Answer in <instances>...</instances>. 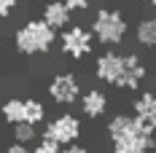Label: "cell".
Instances as JSON below:
<instances>
[{"label": "cell", "instance_id": "6da1fadb", "mask_svg": "<svg viewBox=\"0 0 156 153\" xmlns=\"http://www.w3.org/2000/svg\"><path fill=\"white\" fill-rule=\"evenodd\" d=\"M145 67L135 54H102L97 59V78L102 83H110L116 89H137L140 86Z\"/></svg>", "mask_w": 156, "mask_h": 153}, {"label": "cell", "instance_id": "7a4b0ae2", "mask_svg": "<svg viewBox=\"0 0 156 153\" xmlns=\"http://www.w3.org/2000/svg\"><path fill=\"white\" fill-rule=\"evenodd\" d=\"M108 134L113 140V153H148L154 151V132H148L137 116H116L108 123Z\"/></svg>", "mask_w": 156, "mask_h": 153}, {"label": "cell", "instance_id": "3957f363", "mask_svg": "<svg viewBox=\"0 0 156 153\" xmlns=\"http://www.w3.org/2000/svg\"><path fill=\"white\" fill-rule=\"evenodd\" d=\"M51 43H54V27L46 19L27 22L16 32V51H22V54H46Z\"/></svg>", "mask_w": 156, "mask_h": 153}, {"label": "cell", "instance_id": "277c9868", "mask_svg": "<svg viewBox=\"0 0 156 153\" xmlns=\"http://www.w3.org/2000/svg\"><path fill=\"white\" fill-rule=\"evenodd\" d=\"M92 32H94V38H100L102 43L116 46V43L124 40V35H126V19L119 11L102 8V11H97V16L92 22Z\"/></svg>", "mask_w": 156, "mask_h": 153}, {"label": "cell", "instance_id": "5b68a950", "mask_svg": "<svg viewBox=\"0 0 156 153\" xmlns=\"http://www.w3.org/2000/svg\"><path fill=\"white\" fill-rule=\"evenodd\" d=\"M92 35L94 32L83 30V27H70V30H65V35H62V51L67 54V57H73V59L86 57V54L92 51Z\"/></svg>", "mask_w": 156, "mask_h": 153}, {"label": "cell", "instance_id": "8992f818", "mask_svg": "<svg viewBox=\"0 0 156 153\" xmlns=\"http://www.w3.org/2000/svg\"><path fill=\"white\" fill-rule=\"evenodd\" d=\"M81 134V123H78L76 116H59L46 126V137L57 140L59 145H67V142H76V137Z\"/></svg>", "mask_w": 156, "mask_h": 153}, {"label": "cell", "instance_id": "52a82bcc", "mask_svg": "<svg viewBox=\"0 0 156 153\" xmlns=\"http://www.w3.org/2000/svg\"><path fill=\"white\" fill-rule=\"evenodd\" d=\"M78 81L76 75H70V73H62V75H57L51 81V86H48V94H51V99L54 102H59V105H70V102H76L78 99Z\"/></svg>", "mask_w": 156, "mask_h": 153}, {"label": "cell", "instance_id": "ba28073f", "mask_svg": "<svg viewBox=\"0 0 156 153\" xmlns=\"http://www.w3.org/2000/svg\"><path fill=\"white\" fill-rule=\"evenodd\" d=\"M135 116L148 132H156V92H145L135 99Z\"/></svg>", "mask_w": 156, "mask_h": 153}, {"label": "cell", "instance_id": "9c48e42d", "mask_svg": "<svg viewBox=\"0 0 156 153\" xmlns=\"http://www.w3.org/2000/svg\"><path fill=\"white\" fill-rule=\"evenodd\" d=\"M81 110L89 118H97V116H102L108 110V97L100 92V89H89V92L83 94V99H81Z\"/></svg>", "mask_w": 156, "mask_h": 153}, {"label": "cell", "instance_id": "30bf717a", "mask_svg": "<svg viewBox=\"0 0 156 153\" xmlns=\"http://www.w3.org/2000/svg\"><path fill=\"white\" fill-rule=\"evenodd\" d=\"M43 19H46V22L54 27V30H59V27H67V22H70V8L65 5L62 0H54V3H48V5H46V11H43Z\"/></svg>", "mask_w": 156, "mask_h": 153}, {"label": "cell", "instance_id": "8fae6325", "mask_svg": "<svg viewBox=\"0 0 156 153\" xmlns=\"http://www.w3.org/2000/svg\"><path fill=\"white\" fill-rule=\"evenodd\" d=\"M137 43L145 48L156 46V19H143L137 24Z\"/></svg>", "mask_w": 156, "mask_h": 153}, {"label": "cell", "instance_id": "7c38bea8", "mask_svg": "<svg viewBox=\"0 0 156 153\" xmlns=\"http://www.w3.org/2000/svg\"><path fill=\"white\" fill-rule=\"evenodd\" d=\"M3 118L11 123H19L24 121V99H8L5 105H3Z\"/></svg>", "mask_w": 156, "mask_h": 153}, {"label": "cell", "instance_id": "4fadbf2b", "mask_svg": "<svg viewBox=\"0 0 156 153\" xmlns=\"http://www.w3.org/2000/svg\"><path fill=\"white\" fill-rule=\"evenodd\" d=\"M46 116V107L41 105L38 99H24V121L30 123H41Z\"/></svg>", "mask_w": 156, "mask_h": 153}, {"label": "cell", "instance_id": "5bb4252c", "mask_svg": "<svg viewBox=\"0 0 156 153\" xmlns=\"http://www.w3.org/2000/svg\"><path fill=\"white\" fill-rule=\"evenodd\" d=\"M14 137H16V142H30V140H35V123H30V121L14 123Z\"/></svg>", "mask_w": 156, "mask_h": 153}, {"label": "cell", "instance_id": "9a60e30c", "mask_svg": "<svg viewBox=\"0 0 156 153\" xmlns=\"http://www.w3.org/2000/svg\"><path fill=\"white\" fill-rule=\"evenodd\" d=\"M32 153H62V151H59V142H57V140L43 137L41 142H38V148H35Z\"/></svg>", "mask_w": 156, "mask_h": 153}, {"label": "cell", "instance_id": "2e32d148", "mask_svg": "<svg viewBox=\"0 0 156 153\" xmlns=\"http://www.w3.org/2000/svg\"><path fill=\"white\" fill-rule=\"evenodd\" d=\"M62 3L70 8V11H83V8H89L92 0H62Z\"/></svg>", "mask_w": 156, "mask_h": 153}, {"label": "cell", "instance_id": "e0dca14e", "mask_svg": "<svg viewBox=\"0 0 156 153\" xmlns=\"http://www.w3.org/2000/svg\"><path fill=\"white\" fill-rule=\"evenodd\" d=\"M14 8H16V0H0V19H3V16H8Z\"/></svg>", "mask_w": 156, "mask_h": 153}, {"label": "cell", "instance_id": "ac0fdd59", "mask_svg": "<svg viewBox=\"0 0 156 153\" xmlns=\"http://www.w3.org/2000/svg\"><path fill=\"white\" fill-rule=\"evenodd\" d=\"M5 153H30V151L24 148V142H14V145H11V148H8Z\"/></svg>", "mask_w": 156, "mask_h": 153}, {"label": "cell", "instance_id": "d6986e66", "mask_svg": "<svg viewBox=\"0 0 156 153\" xmlns=\"http://www.w3.org/2000/svg\"><path fill=\"white\" fill-rule=\"evenodd\" d=\"M62 153H89V151H86L83 145H67V148H65Z\"/></svg>", "mask_w": 156, "mask_h": 153}, {"label": "cell", "instance_id": "ffe728a7", "mask_svg": "<svg viewBox=\"0 0 156 153\" xmlns=\"http://www.w3.org/2000/svg\"><path fill=\"white\" fill-rule=\"evenodd\" d=\"M145 3H151V5H156V0H145Z\"/></svg>", "mask_w": 156, "mask_h": 153}]
</instances>
